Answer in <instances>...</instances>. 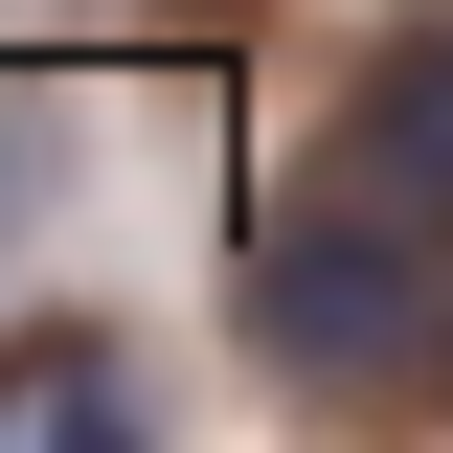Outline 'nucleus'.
Here are the masks:
<instances>
[{"label":"nucleus","instance_id":"1","mask_svg":"<svg viewBox=\"0 0 453 453\" xmlns=\"http://www.w3.org/2000/svg\"><path fill=\"white\" fill-rule=\"evenodd\" d=\"M226 318L295 408H408V386H453V226L386 204V181H318V204L250 226Z\"/></svg>","mask_w":453,"mask_h":453},{"label":"nucleus","instance_id":"2","mask_svg":"<svg viewBox=\"0 0 453 453\" xmlns=\"http://www.w3.org/2000/svg\"><path fill=\"white\" fill-rule=\"evenodd\" d=\"M136 431H159V363L113 318H23L0 340V453H136Z\"/></svg>","mask_w":453,"mask_h":453},{"label":"nucleus","instance_id":"3","mask_svg":"<svg viewBox=\"0 0 453 453\" xmlns=\"http://www.w3.org/2000/svg\"><path fill=\"white\" fill-rule=\"evenodd\" d=\"M340 181H386V204H431V226H453V23L363 46V91H340Z\"/></svg>","mask_w":453,"mask_h":453},{"label":"nucleus","instance_id":"4","mask_svg":"<svg viewBox=\"0 0 453 453\" xmlns=\"http://www.w3.org/2000/svg\"><path fill=\"white\" fill-rule=\"evenodd\" d=\"M23 159H46V113H23V91H0V226H23Z\"/></svg>","mask_w":453,"mask_h":453}]
</instances>
